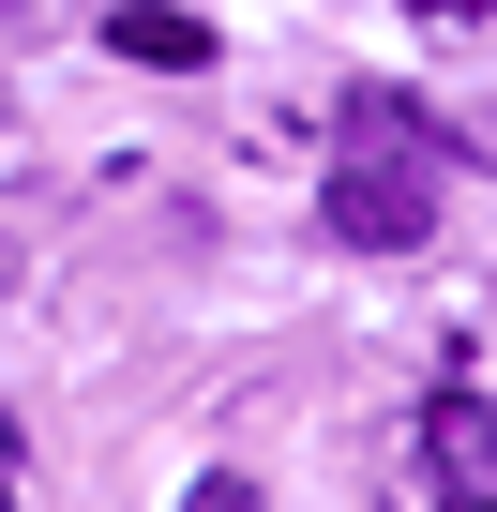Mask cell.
<instances>
[{
  "label": "cell",
  "mask_w": 497,
  "mask_h": 512,
  "mask_svg": "<svg viewBox=\"0 0 497 512\" xmlns=\"http://www.w3.org/2000/svg\"><path fill=\"white\" fill-rule=\"evenodd\" d=\"M407 16H422V31H467V16H497V0H407Z\"/></svg>",
  "instance_id": "3957f363"
},
{
  "label": "cell",
  "mask_w": 497,
  "mask_h": 512,
  "mask_svg": "<svg viewBox=\"0 0 497 512\" xmlns=\"http://www.w3.org/2000/svg\"><path fill=\"white\" fill-rule=\"evenodd\" d=\"M0 16H16V0H0Z\"/></svg>",
  "instance_id": "277c9868"
},
{
  "label": "cell",
  "mask_w": 497,
  "mask_h": 512,
  "mask_svg": "<svg viewBox=\"0 0 497 512\" xmlns=\"http://www.w3.org/2000/svg\"><path fill=\"white\" fill-rule=\"evenodd\" d=\"M106 46H121V61H151V76H211V31L181 16V0H121Z\"/></svg>",
  "instance_id": "7a4b0ae2"
},
{
  "label": "cell",
  "mask_w": 497,
  "mask_h": 512,
  "mask_svg": "<svg viewBox=\"0 0 497 512\" xmlns=\"http://www.w3.org/2000/svg\"><path fill=\"white\" fill-rule=\"evenodd\" d=\"M422 226H437V181H422L407 151L377 166V136H362V151L332 166V241H362V256H407Z\"/></svg>",
  "instance_id": "6da1fadb"
}]
</instances>
